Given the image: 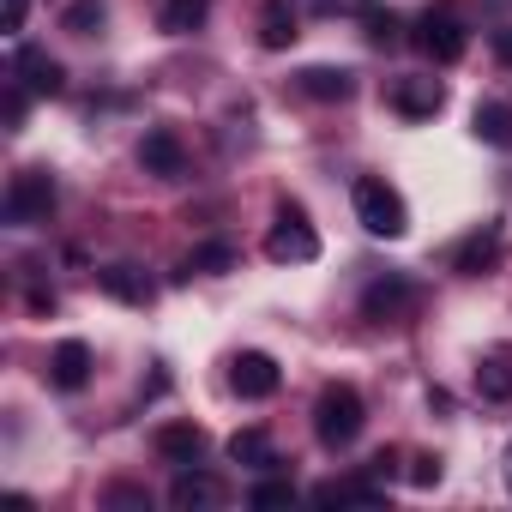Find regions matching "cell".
<instances>
[{
  "label": "cell",
  "instance_id": "1",
  "mask_svg": "<svg viewBox=\"0 0 512 512\" xmlns=\"http://www.w3.org/2000/svg\"><path fill=\"white\" fill-rule=\"evenodd\" d=\"M362 422H368V404H362V392H356V386L332 380V386L314 398V434H320V446H332V452L356 446Z\"/></svg>",
  "mask_w": 512,
  "mask_h": 512
},
{
  "label": "cell",
  "instance_id": "2",
  "mask_svg": "<svg viewBox=\"0 0 512 512\" xmlns=\"http://www.w3.org/2000/svg\"><path fill=\"white\" fill-rule=\"evenodd\" d=\"M350 205H356V223H362L368 235H386V241H398V235L410 229L404 193H398L392 181H380V175H362V181L350 187Z\"/></svg>",
  "mask_w": 512,
  "mask_h": 512
},
{
  "label": "cell",
  "instance_id": "3",
  "mask_svg": "<svg viewBox=\"0 0 512 512\" xmlns=\"http://www.w3.org/2000/svg\"><path fill=\"white\" fill-rule=\"evenodd\" d=\"M416 49H422L434 67H452V61L470 49V31H464V19H458L452 0H440V7L422 13V25H416Z\"/></svg>",
  "mask_w": 512,
  "mask_h": 512
},
{
  "label": "cell",
  "instance_id": "4",
  "mask_svg": "<svg viewBox=\"0 0 512 512\" xmlns=\"http://www.w3.org/2000/svg\"><path fill=\"white\" fill-rule=\"evenodd\" d=\"M7 223L13 229H31V223H49V211H55V175L49 169H19L13 181H7Z\"/></svg>",
  "mask_w": 512,
  "mask_h": 512
},
{
  "label": "cell",
  "instance_id": "5",
  "mask_svg": "<svg viewBox=\"0 0 512 512\" xmlns=\"http://www.w3.org/2000/svg\"><path fill=\"white\" fill-rule=\"evenodd\" d=\"M266 253L278 266H308V260H320V235H314V223L302 217V205H278V223H272V235H266Z\"/></svg>",
  "mask_w": 512,
  "mask_h": 512
},
{
  "label": "cell",
  "instance_id": "6",
  "mask_svg": "<svg viewBox=\"0 0 512 512\" xmlns=\"http://www.w3.org/2000/svg\"><path fill=\"white\" fill-rule=\"evenodd\" d=\"M500 266H506V229L500 223H482L452 247V272L458 278H494Z\"/></svg>",
  "mask_w": 512,
  "mask_h": 512
},
{
  "label": "cell",
  "instance_id": "7",
  "mask_svg": "<svg viewBox=\"0 0 512 512\" xmlns=\"http://www.w3.org/2000/svg\"><path fill=\"white\" fill-rule=\"evenodd\" d=\"M416 314V284L404 278V272H386V278H374L368 290H362V320L368 326H398V320H410Z\"/></svg>",
  "mask_w": 512,
  "mask_h": 512
},
{
  "label": "cell",
  "instance_id": "8",
  "mask_svg": "<svg viewBox=\"0 0 512 512\" xmlns=\"http://www.w3.org/2000/svg\"><path fill=\"white\" fill-rule=\"evenodd\" d=\"M229 386H235V398L260 404V398H272V392L284 386V374H278V362H272L266 350H241V356L229 362Z\"/></svg>",
  "mask_w": 512,
  "mask_h": 512
},
{
  "label": "cell",
  "instance_id": "9",
  "mask_svg": "<svg viewBox=\"0 0 512 512\" xmlns=\"http://www.w3.org/2000/svg\"><path fill=\"white\" fill-rule=\"evenodd\" d=\"M13 73H19V85H25L31 97H61V91H67V67H61L49 49H19V55H13Z\"/></svg>",
  "mask_w": 512,
  "mask_h": 512
},
{
  "label": "cell",
  "instance_id": "10",
  "mask_svg": "<svg viewBox=\"0 0 512 512\" xmlns=\"http://www.w3.org/2000/svg\"><path fill=\"white\" fill-rule=\"evenodd\" d=\"M386 103H392L404 121H434V115L446 109V85H440V79H398V85L386 91Z\"/></svg>",
  "mask_w": 512,
  "mask_h": 512
},
{
  "label": "cell",
  "instance_id": "11",
  "mask_svg": "<svg viewBox=\"0 0 512 512\" xmlns=\"http://www.w3.org/2000/svg\"><path fill=\"white\" fill-rule=\"evenodd\" d=\"M49 386L55 392H85L91 386V344L85 338H61L49 356Z\"/></svg>",
  "mask_w": 512,
  "mask_h": 512
},
{
  "label": "cell",
  "instance_id": "12",
  "mask_svg": "<svg viewBox=\"0 0 512 512\" xmlns=\"http://www.w3.org/2000/svg\"><path fill=\"white\" fill-rule=\"evenodd\" d=\"M314 506H380L386 500V482L380 476H332V482H320L314 494H308Z\"/></svg>",
  "mask_w": 512,
  "mask_h": 512
},
{
  "label": "cell",
  "instance_id": "13",
  "mask_svg": "<svg viewBox=\"0 0 512 512\" xmlns=\"http://www.w3.org/2000/svg\"><path fill=\"white\" fill-rule=\"evenodd\" d=\"M139 163H145V175L175 181V175L187 169V151H181V139H175L169 127H151V133L139 139Z\"/></svg>",
  "mask_w": 512,
  "mask_h": 512
},
{
  "label": "cell",
  "instance_id": "14",
  "mask_svg": "<svg viewBox=\"0 0 512 512\" xmlns=\"http://www.w3.org/2000/svg\"><path fill=\"white\" fill-rule=\"evenodd\" d=\"M296 91L314 97V103H350L356 97V73L350 67H302L296 73Z\"/></svg>",
  "mask_w": 512,
  "mask_h": 512
},
{
  "label": "cell",
  "instance_id": "15",
  "mask_svg": "<svg viewBox=\"0 0 512 512\" xmlns=\"http://www.w3.org/2000/svg\"><path fill=\"white\" fill-rule=\"evenodd\" d=\"M97 284L115 296V302H127V308H151V296H157V284L133 266V260H115V266H103L97 272Z\"/></svg>",
  "mask_w": 512,
  "mask_h": 512
},
{
  "label": "cell",
  "instance_id": "16",
  "mask_svg": "<svg viewBox=\"0 0 512 512\" xmlns=\"http://www.w3.org/2000/svg\"><path fill=\"white\" fill-rule=\"evenodd\" d=\"M229 500V488L217 482V476H205V470H193V464H181V476H175V488H169V506H223Z\"/></svg>",
  "mask_w": 512,
  "mask_h": 512
},
{
  "label": "cell",
  "instance_id": "17",
  "mask_svg": "<svg viewBox=\"0 0 512 512\" xmlns=\"http://www.w3.org/2000/svg\"><path fill=\"white\" fill-rule=\"evenodd\" d=\"M157 458H169V464H199V458H205V428H193V422H163V428H157Z\"/></svg>",
  "mask_w": 512,
  "mask_h": 512
},
{
  "label": "cell",
  "instance_id": "18",
  "mask_svg": "<svg viewBox=\"0 0 512 512\" xmlns=\"http://www.w3.org/2000/svg\"><path fill=\"white\" fill-rule=\"evenodd\" d=\"M470 133H476L482 145H494V151H512V109H506V103H476Z\"/></svg>",
  "mask_w": 512,
  "mask_h": 512
},
{
  "label": "cell",
  "instance_id": "19",
  "mask_svg": "<svg viewBox=\"0 0 512 512\" xmlns=\"http://www.w3.org/2000/svg\"><path fill=\"white\" fill-rule=\"evenodd\" d=\"M229 458H235V464H247V470H272V464H278V452H272V434H266V428H241V434H229Z\"/></svg>",
  "mask_w": 512,
  "mask_h": 512
},
{
  "label": "cell",
  "instance_id": "20",
  "mask_svg": "<svg viewBox=\"0 0 512 512\" xmlns=\"http://www.w3.org/2000/svg\"><path fill=\"white\" fill-rule=\"evenodd\" d=\"M205 19H211V0H163V19H157V25H163L169 37H193Z\"/></svg>",
  "mask_w": 512,
  "mask_h": 512
},
{
  "label": "cell",
  "instance_id": "21",
  "mask_svg": "<svg viewBox=\"0 0 512 512\" xmlns=\"http://www.w3.org/2000/svg\"><path fill=\"white\" fill-rule=\"evenodd\" d=\"M260 43H266V49H290V43H296V7H290V0H266Z\"/></svg>",
  "mask_w": 512,
  "mask_h": 512
},
{
  "label": "cell",
  "instance_id": "22",
  "mask_svg": "<svg viewBox=\"0 0 512 512\" xmlns=\"http://www.w3.org/2000/svg\"><path fill=\"white\" fill-rule=\"evenodd\" d=\"M103 25H109V0H73L61 13V31H73V37H97Z\"/></svg>",
  "mask_w": 512,
  "mask_h": 512
},
{
  "label": "cell",
  "instance_id": "23",
  "mask_svg": "<svg viewBox=\"0 0 512 512\" xmlns=\"http://www.w3.org/2000/svg\"><path fill=\"white\" fill-rule=\"evenodd\" d=\"M187 272H205V278L235 272V247H229V241H199V247H193V260H187ZM187 272H181V278H187Z\"/></svg>",
  "mask_w": 512,
  "mask_h": 512
},
{
  "label": "cell",
  "instance_id": "24",
  "mask_svg": "<svg viewBox=\"0 0 512 512\" xmlns=\"http://www.w3.org/2000/svg\"><path fill=\"white\" fill-rule=\"evenodd\" d=\"M476 392H482L488 404H506V398H512V362L488 356V362L476 368Z\"/></svg>",
  "mask_w": 512,
  "mask_h": 512
},
{
  "label": "cell",
  "instance_id": "25",
  "mask_svg": "<svg viewBox=\"0 0 512 512\" xmlns=\"http://www.w3.org/2000/svg\"><path fill=\"white\" fill-rule=\"evenodd\" d=\"M290 500H296V482H284V476H266V482L247 488V506L253 512H272V506H290Z\"/></svg>",
  "mask_w": 512,
  "mask_h": 512
},
{
  "label": "cell",
  "instance_id": "26",
  "mask_svg": "<svg viewBox=\"0 0 512 512\" xmlns=\"http://www.w3.org/2000/svg\"><path fill=\"white\" fill-rule=\"evenodd\" d=\"M356 19L368 25V43H380V49L398 43V19H392V13H380V7H356Z\"/></svg>",
  "mask_w": 512,
  "mask_h": 512
},
{
  "label": "cell",
  "instance_id": "27",
  "mask_svg": "<svg viewBox=\"0 0 512 512\" xmlns=\"http://www.w3.org/2000/svg\"><path fill=\"white\" fill-rule=\"evenodd\" d=\"M440 476H446V464H440L434 452H416V458H410V482H416V488H434Z\"/></svg>",
  "mask_w": 512,
  "mask_h": 512
},
{
  "label": "cell",
  "instance_id": "28",
  "mask_svg": "<svg viewBox=\"0 0 512 512\" xmlns=\"http://www.w3.org/2000/svg\"><path fill=\"white\" fill-rule=\"evenodd\" d=\"M7 127H25V85H7Z\"/></svg>",
  "mask_w": 512,
  "mask_h": 512
},
{
  "label": "cell",
  "instance_id": "29",
  "mask_svg": "<svg viewBox=\"0 0 512 512\" xmlns=\"http://www.w3.org/2000/svg\"><path fill=\"white\" fill-rule=\"evenodd\" d=\"M109 506H151L145 488H109Z\"/></svg>",
  "mask_w": 512,
  "mask_h": 512
},
{
  "label": "cell",
  "instance_id": "30",
  "mask_svg": "<svg viewBox=\"0 0 512 512\" xmlns=\"http://www.w3.org/2000/svg\"><path fill=\"white\" fill-rule=\"evenodd\" d=\"M494 61H500V67H512V25H500V31H494Z\"/></svg>",
  "mask_w": 512,
  "mask_h": 512
},
{
  "label": "cell",
  "instance_id": "31",
  "mask_svg": "<svg viewBox=\"0 0 512 512\" xmlns=\"http://www.w3.org/2000/svg\"><path fill=\"white\" fill-rule=\"evenodd\" d=\"M25 7H31V0H7V37L25 31Z\"/></svg>",
  "mask_w": 512,
  "mask_h": 512
},
{
  "label": "cell",
  "instance_id": "32",
  "mask_svg": "<svg viewBox=\"0 0 512 512\" xmlns=\"http://www.w3.org/2000/svg\"><path fill=\"white\" fill-rule=\"evenodd\" d=\"M500 470H506V488H512V446H506V464H500Z\"/></svg>",
  "mask_w": 512,
  "mask_h": 512
}]
</instances>
